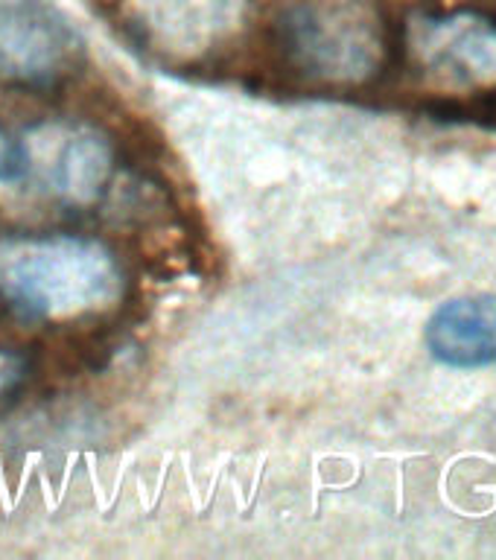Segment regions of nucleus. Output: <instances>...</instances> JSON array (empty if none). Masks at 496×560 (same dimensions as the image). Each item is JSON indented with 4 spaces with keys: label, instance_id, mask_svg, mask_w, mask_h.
Segmentation results:
<instances>
[{
    "label": "nucleus",
    "instance_id": "obj_1",
    "mask_svg": "<svg viewBox=\"0 0 496 560\" xmlns=\"http://www.w3.org/2000/svg\"><path fill=\"white\" fill-rule=\"evenodd\" d=\"M0 295L30 322L100 313L123 295L114 254L73 234L0 240Z\"/></svg>",
    "mask_w": 496,
    "mask_h": 560
},
{
    "label": "nucleus",
    "instance_id": "obj_2",
    "mask_svg": "<svg viewBox=\"0 0 496 560\" xmlns=\"http://www.w3.org/2000/svg\"><path fill=\"white\" fill-rule=\"evenodd\" d=\"M278 42L289 65L324 82H366L380 70L385 33L374 0H284Z\"/></svg>",
    "mask_w": 496,
    "mask_h": 560
},
{
    "label": "nucleus",
    "instance_id": "obj_7",
    "mask_svg": "<svg viewBox=\"0 0 496 560\" xmlns=\"http://www.w3.org/2000/svg\"><path fill=\"white\" fill-rule=\"evenodd\" d=\"M429 353L450 368L496 365V295L447 301L427 324Z\"/></svg>",
    "mask_w": 496,
    "mask_h": 560
},
{
    "label": "nucleus",
    "instance_id": "obj_6",
    "mask_svg": "<svg viewBox=\"0 0 496 560\" xmlns=\"http://www.w3.org/2000/svg\"><path fill=\"white\" fill-rule=\"evenodd\" d=\"M249 0H126L129 24L170 56H199L234 33Z\"/></svg>",
    "mask_w": 496,
    "mask_h": 560
},
{
    "label": "nucleus",
    "instance_id": "obj_5",
    "mask_svg": "<svg viewBox=\"0 0 496 560\" xmlns=\"http://www.w3.org/2000/svg\"><path fill=\"white\" fill-rule=\"evenodd\" d=\"M77 38L42 0H0V79L53 82L65 73Z\"/></svg>",
    "mask_w": 496,
    "mask_h": 560
},
{
    "label": "nucleus",
    "instance_id": "obj_3",
    "mask_svg": "<svg viewBox=\"0 0 496 560\" xmlns=\"http://www.w3.org/2000/svg\"><path fill=\"white\" fill-rule=\"evenodd\" d=\"M112 166V143L85 122L47 120L0 135V190L88 205Z\"/></svg>",
    "mask_w": 496,
    "mask_h": 560
},
{
    "label": "nucleus",
    "instance_id": "obj_4",
    "mask_svg": "<svg viewBox=\"0 0 496 560\" xmlns=\"http://www.w3.org/2000/svg\"><path fill=\"white\" fill-rule=\"evenodd\" d=\"M412 50L438 82L459 91H496V24L480 12L420 18Z\"/></svg>",
    "mask_w": 496,
    "mask_h": 560
},
{
    "label": "nucleus",
    "instance_id": "obj_8",
    "mask_svg": "<svg viewBox=\"0 0 496 560\" xmlns=\"http://www.w3.org/2000/svg\"><path fill=\"white\" fill-rule=\"evenodd\" d=\"M21 376H24V362L7 350H0V394H7Z\"/></svg>",
    "mask_w": 496,
    "mask_h": 560
}]
</instances>
